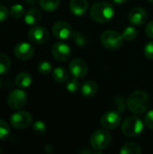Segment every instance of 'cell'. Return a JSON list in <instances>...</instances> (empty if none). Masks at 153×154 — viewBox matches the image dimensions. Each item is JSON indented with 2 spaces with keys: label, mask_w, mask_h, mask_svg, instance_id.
<instances>
[{
  "label": "cell",
  "mask_w": 153,
  "mask_h": 154,
  "mask_svg": "<svg viewBox=\"0 0 153 154\" xmlns=\"http://www.w3.org/2000/svg\"><path fill=\"white\" fill-rule=\"evenodd\" d=\"M150 96L142 90H136L131 93L127 99L128 109L134 115H142L150 107Z\"/></svg>",
  "instance_id": "6da1fadb"
},
{
  "label": "cell",
  "mask_w": 153,
  "mask_h": 154,
  "mask_svg": "<svg viewBox=\"0 0 153 154\" xmlns=\"http://www.w3.org/2000/svg\"><path fill=\"white\" fill-rule=\"evenodd\" d=\"M89 13L91 18L94 21L100 23H105L112 20V18L114 17L115 8L110 3L102 1L94 4Z\"/></svg>",
  "instance_id": "7a4b0ae2"
},
{
  "label": "cell",
  "mask_w": 153,
  "mask_h": 154,
  "mask_svg": "<svg viewBox=\"0 0 153 154\" xmlns=\"http://www.w3.org/2000/svg\"><path fill=\"white\" fill-rule=\"evenodd\" d=\"M143 122L137 116H130L126 118L122 125V133L126 137L134 138L142 134L143 131Z\"/></svg>",
  "instance_id": "3957f363"
},
{
  "label": "cell",
  "mask_w": 153,
  "mask_h": 154,
  "mask_svg": "<svg viewBox=\"0 0 153 154\" xmlns=\"http://www.w3.org/2000/svg\"><path fill=\"white\" fill-rule=\"evenodd\" d=\"M111 134L106 130L99 129L92 134L90 137V145L94 150L101 152L109 146L111 143Z\"/></svg>",
  "instance_id": "277c9868"
},
{
  "label": "cell",
  "mask_w": 153,
  "mask_h": 154,
  "mask_svg": "<svg viewBox=\"0 0 153 154\" xmlns=\"http://www.w3.org/2000/svg\"><path fill=\"white\" fill-rule=\"evenodd\" d=\"M100 41L105 48L108 50H116L123 45L124 38L122 34H120L116 31L107 30L101 34Z\"/></svg>",
  "instance_id": "5b68a950"
},
{
  "label": "cell",
  "mask_w": 153,
  "mask_h": 154,
  "mask_svg": "<svg viewBox=\"0 0 153 154\" xmlns=\"http://www.w3.org/2000/svg\"><path fill=\"white\" fill-rule=\"evenodd\" d=\"M27 102V94L22 88L14 89L7 97V104L12 109H20Z\"/></svg>",
  "instance_id": "8992f818"
},
{
  "label": "cell",
  "mask_w": 153,
  "mask_h": 154,
  "mask_svg": "<svg viewBox=\"0 0 153 154\" xmlns=\"http://www.w3.org/2000/svg\"><path fill=\"white\" fill-rule=\"evenodd\" d=\"M32 123V116L27 111H17L10 117V124L14 128L23 129L28 127Z\"/></svg>",
  "instance_id": "52a82bcc"
},
{
  "label": "cell",
  "mask_w": 153,
  "mask_h": 154,
  "mask_svg": "<svg viewBox=\"0 0 153 154\" xmlns=\"http://www.w3.org/2000/svg\"><path fill=\"white\" fill-rule=\"evenodd\" d=\"M53 35L60 40H67L69 39L73 33V30L71 25L65 21H58L56 22L51 28Z\"/></svg>",
  "instance_id": "ba28073f"
},
{
  "label": "cell",
  "mask_w": 153,
  "mask_h": 154,
  "mask_svg": "<svg viewBox=\"0 0 153 154\" xmlns=\"http://www.w3.org/2000/svg\"><path fill=\"white\" fill-rule=\"evenodd\" d=\"M122 122L121 115L116 111H108L104 114L101 117L100 124L102 127L106 130H113L115 129L117 126L120 125Z\"/></svg>",
  "instance_id": "9c48e42d"
},
{
  "label": "cell",
  "mask_w": 153,
  "mask_h": 154,
  "mask_svg": "<svg viewBox=\"0 0 153 154\" xmlns=\"http://www.w3.org/2000/svg\"><path fill=\"white\" fill-rule=\"evenodd\" d=\"M69 72L73 77L77 79H83L88 72L87 63L80 58H76L72 60L69 65Z\"/></svg>",
  "instance_id": "30bf717a"
},
{
  "label": "cell",
  "mask_w": 153,
  "mask_h": 154,
  "mask_svg": "<svg viewBox=\"0 0 153 154\" xmlns=\"http://www.w3.org/2000/svg\"><path fill=\"white\" fill-rule=\"evenodd\" d=\"M51 53L56 60L64 62L70 58L71 50L68 44L62 42H58L51 47Z\"/></svg>",
  "instance_id": "8fae6325"
},
{
  "label": "cell",
  "mask_w": 153,
  "mask_h": 154,
  "mask_svg": "<svg viewBox=\"0 0 153 154\" xmlns=\"http://www.w3.org/2000/svg\"><path fill=\"white\" fill-rule=\"evenodd\" d=\"M28 37L32 42L35 44H42L49 40V32L45 28L34 25L29 30Z\"/></svg>",
  "instance_id": "7c38bea8"
},
{
  "label": "cell",
  "mask_w": 153,
  "mask_h": 154,
  "mask_svg": "<svg viewBox=\"0 0 153 154\" xmlns=\"http://www.w3.org/2000/svg\"><path fill=\"white\" fill-rule=\"evenodd\" d=\"M14 53L16 58L22 60L31 59L34 54V48L28 42H20L14 46Z\"/></svg>",
  "instance_id": "4fadbf2b"
},
{
  "label": "cell",
  "mask_w": 153,
  "mask_h": 154,
  "mask_svg": "<svg viewBox=\"0 0 153 154\" xmlns=\"http://www.w3.org/2000/svg\"><path fill=\"white\" fill-rule=\"evenodd\" d=\"M147 12L142 7L133 8L128 14L129 22L133 25H142L147 20Z\"/></svg>",
  "instance_id": "5bb4252c"
},
{
  "label": "cell",
  "mask_w": 153,
  "mask_h": 154,
  "mask_svg": "<svg viewBox=\"0 0 153 154\" xmlns=\"http://www.w3.org/2000/svg\"><path fill=\"white\" fill-rule=\"evenodd\" d=\"M88 7L87 0H70L69 9L75 15H83Z\"/></svg>",
  "instance_id": "9a60e30c"
},
{
  "label": "cell",
  "mask_w": 153,
  "mask_h": 154,
  "mask_svg": "<svg viewBox=\"0 0 153 154\" xmlns=\"http://www.w3.org/2000/svg\"><path fill=\"white\" fill-rule=\"evenodd\" d=\"M41 20V14L40 10H38L37 8L29 9L24 14V22L28 25L34 26L38 24Z\"/></svg>",
  "instance_id": "2e32d148"
},
{
  "label": "cell",
  "mask_w": 153,
  "mask_h": 154,
  "mask_svg": "<svg viewBox=\"0 0 153 154\" xmlns=\"http://www.w3.org/2000/svg\"><path fill=\"white\" fill-rule=\"evenodd\" d=\"M98 90L97 84L93 80H87L81 86V94L85 97H93Z\"/></svg>",
  "instance_id": "e0dca14e"
},
{
  "label": "cell",
  "mask_w": 153,
  "mask_h": 154,
  "mask_svg": "<svg viewBox=\"0 0 153 154\" xmlns=\"http://www.w3.org/2000/svg\"><path fill=\"white\" fill-rule=\"evenodd\" d=\"M32 81V76L28 72H21L15 78V85L22 89L30 87Z\"/></svg>",
  "instance_id": "ac0fdd59"
},
{
  "label": "cell",
  "mask_w": 153,
  "mask_h": 154,
  "mask_svg": "<svg viewBox=\"0 0 153 154\" xmlns=\"http://www.w3.org/2000/svg\"><path fill=\"white\" fill-rule=\"evenodd\" d=\"M52 78L58 83H64L69 79V71L64 67H57L52 71Z\"/></svg>",
  "instance_id": "d6986e66"
},
{
  "label": "cell",
  "mask_w": 153,
  "mask_h": 154,
  "mask_svg": "<svg viewBox=\"0 0 153 154\" xmlns=\"http://www.w3.org/2000/svg\"><path fill=\"white\" fill-rule=\"evenodd\" d=\"M121 154H141L142 149L139 144L135 143H127L120 150Z\"/></svg>",
  "instance_id": "ffe728a7"
},
{
  "label": "cell",
  "mask_w": 153,
  "mask_h": 154,
  "mask_svg": "<svg viewBox=\"0 0 153 154\" xmlns=\"http://www.w3.org/2000/svg\"><path fill=\"white\" fill-rule=\"evenodd\" d=\"M60 0H40L41 7L46 12L55 11L60 5Z\"/></svg>",
  "instance_id": "44dd1931"
},
{
  "label": "cell",
  "mask_w": 153,
  "mask_h": 154,
  "mask_svg": "<svg viewBox=\"0 0 153 154\" xmlns=\"http://www.w3.org/2000/svg\"><path fill=\"white\" fill-rule=\"evenodd\" d=\"M10 67H11L10 58L4 53H0V75L6 74L9 71Z\"/></svg>",
  "instance_id": "7402d4cb"
},
{
  "label": "cell",
  "mask_w": 153,
  "mask_h": 154,
  "mask_svg": "<svg viewBox=\"0 0 153 154\" xmlns=\"http://www.w3.org/2000/svg\"><path fill=\"white\" fill-rule=\"evenodd\" d=\"M9 13L13 18L18 19V18H21L24 15L25 11H24V7L22 5L16 4V5H14L10 7Z\"/></svg>",
  "instance_id": "603a6c76"
},
{
  "label": "cell",
  "mask_w": 153,
  "mask_h": 154,
  "mask_svg": "<svg viewBox=\"0 0 153 154\" xmlns=\"http://www.w3.org/2000/svg\"><path fill=\"white\" fill-rule=\"evenodd\" d=\"M137 34H138L137 30L133 26L126 27L122 32V36H123L124 40H125V41H133V40H134L137 37Z\"/></svg>",
  "instance_id": "cb8c5ba5"
},
{
  "label": "cell",
  "mask_w": 153,
  "mask_h": 154,
  "mask_svg": "<svg viewBox=\"0 0 153 154\" xmlns=\"http://www.w3.org/2000/svg\"><path fill=\"white\" fill-rule=\"evenodd\" d=\"M72 40L74 41V42L79 46V47H85L87 44V39L86 36H84L82 33H80L79 32H73L72 35H71Z\"/></svg>",
  "instance_id": "d4e9b609"
},
{
  "label": "cell",
  "mask_w": 153,
  "mask_h": 154,
  "mask_svg": "<svg viewBox=\"0 0 153 154\" xmlns=\"http://www.w3.org/2000/svg\"><path fill=\"white\" fill-rule=\"evenodd\" d=\"M38 71L42 75H48L52 71V65L47 60H41L38 63Z\"/></svg>",
  "instance_id": "484cf974"
},
{
  "label": "cell",
  "mask_w": 153,
  "mask_h": 154,
  "mask_svg": "<svg viewBox=\"0 0 153 154\" xmlns=\"http://www.w3.org/2000/svg\"><path fill=\"white\" fill-rule=\"evenodd\" d=\"M10 134V127L6 122L0 119V140H5Z\"/></svg>",
  "instance_id": "4316f807"
},
{
  "label": "cell",
  "mask_w": 153,
  "mask_h": 154,
  "mask_svg": "<svg viewBox=\"0 0 153 154\" xmlns=\"http://www.w3.org/2000/svg\"><path fill=\"white\" fill-rule=\"evenodd\" d=\"M79 86H80L79 85V82H78V79L75 78V77L72 78L71 79L68 80V82L66 84V88H67L68 91H69L71 93L77 92L78 90V88H79Z\"/></svg>",
  "instance_id": "83f0119b"
},
{
  "label": "cell",
  "mask_w": 153,
  "mask_h": 154,
  "mask_svg": "<svg viewBox=\"0 0 153 154\" xmlns=\"http://www.w3.org/2000/svg\"><path fill=\"white\" fill-rule=\"evenodd\" d=\"M32 130L36 134H44L46 132V125L42 121H36L33 123Z\"/></svg>",
  "instance_id": "f1b7e54d"
},
{
  "label": "cell",
  "mask_w": 153,
  "mask_h": 154,
  "mask_svg": "<svg viewBox=\"0 0 153 154\" xmlns=\"http://www.w3.org/2000/svg\"><path fill=\"white\" fill-rule=\"evenodd\" d=\"M144 56L149 59V60H153V41H151L146 43L144 46Z\"/></svg>",
  "instance_id": "f546056e"
},
{
  "label": "cell",
  "mask_w": 153,
  "mask_h": 154,
  "mask_svg": "<svg viewBox=\"0 0 153 154\" xmlns=\"http://www.w3.org/2000/svg\"><path fill=\"white\" fill-rule=\"evenodd\" d=\"M144 122L148 128L153 130V110L147 112V114L145 115Z\"/></svg>",
  "instance_id": "4dcf8cb0"
},
{
  "label": "cell",
  "mask_w": 153,
  "mask_h": 154,
  "mask_svg": "<svg viewBox=\"0 0 153 154\" xmlns=\"http://www.w3.org/2000/svg\"><path fill=\"white\" fill-rule=\"evenodd\" d=\"M9 11L5 5H0V22H4L8 18L9 15Z\"/></svg>",
  "instance_id": "1f68e13d"
},
{
  "label": "cell",
  "mask_w": 153,
  "mask_h": 154,
  "mask_svg": "<svg viewBox=\"0 0 153 154\" xmlns=\"http://www.w3.org/2000/svg\"><path fill=\"white\" fill-rule=\"evenodd\" d=\"M145 32H146V34H147L150 38L153 39V21L150 22V23L146 25Z\"/></svg>",
  "instance_id": "d6a6232c"
},
{
  "label": "cell",
  "mask_w": 153,
  "mask_h": 154,
  "mask_svg": "<svg viewBox=\"0 0 153 154\" xmlns=\"http://www.w3.org/2000/svg\"><path fill=\"white\" fill-rule=\"evenodd\" d=\"M45 152H46L47 153H51V152H52V146L50 145V144L46 145V146H45Z\"/></svg>",
  "instance_id": "836d02e7"
},
{
  "label": "cell",
  "mask_w": 153,
  "mask_h": 154,
  "mask_svg": "<svg viewBox=\"0 0 153 154\" xmlns=\"http://www.w3.org/2000/svg\"><path fill=\"white\" fill-rule=\"evenodd\" d=\"M113 1H114V3L116 4V5H123V4L126 3L127 0H113Z\"/></svg>",
  "instance_id": "e575fe53"
},
{
  "label": "cell",
  "mask_w": 153,
  "mask_h": 154,
  "mask_svg": "<svg viewBox=\"0 0 153 154\" xmlns=\"http://www.w3.org/2000/svg\"><path fill=\"white\" fill-rule=\"evenodd\" d=\"M148 1H149L150 3H151V4H153V0H148Z\"/></svg>",
  "instance_id": "d590c367"
},
{
  "label": "cell",
  "mask_w": 153,
  "mask_h": 154,
  "mask_svg": "<svg viewBox=\"0 0 153 154\" xmlns=\"http://www.w3.org/2000/svg\"><path fill=\"white\" fill-rule=\"evenodd\" d=\"M1 85H2V80L0 79V88H1Z\"/></svg>",
  "instance_id": "8d00e7d4"
},
{
  "label": "cell",
  "mask_w": 153,
  "mask_h": 154,
  "mask_svg": "<svg viewBox=\"0 0 153 154\" xmlns=\"http://www.w3.org/2000/svg\"><path fill=\"white\" fill-rule=\"evenodd\" d=\"M0 153H1V148H0Z\"/></svg>",
  "instance_id": "74e56055"
}]
</instances>
